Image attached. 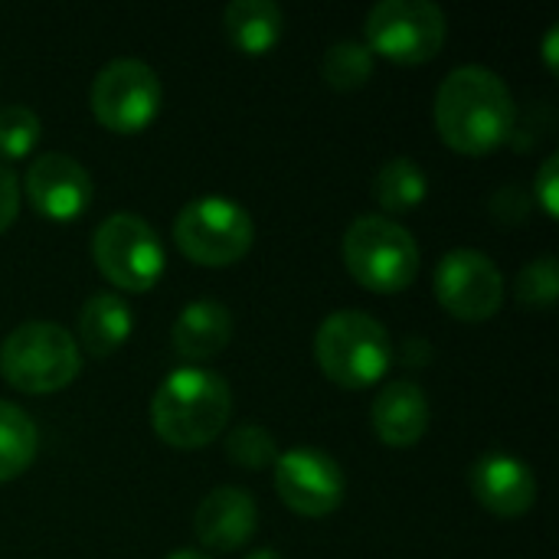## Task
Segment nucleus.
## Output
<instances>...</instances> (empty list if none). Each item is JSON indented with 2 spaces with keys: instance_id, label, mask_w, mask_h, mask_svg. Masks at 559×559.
<instances>
[{
  "instance_id": "11",
  "label": "nucleus",
  "mask_w": 559,
  "mask_h": 559,
  "mask_svg": "<svg viewBox=\"0 0 559 559\" xmlns=\"http://www.w3.org/2000/svg\"><path fill=\"white\" fill-rule=\"evenodd\" d=\"M275 491L301 518H324L341 508L347 495L344 468L321 449L298 445L275 459Z\"/></svg>"
},
{
  "instance_id": "2",
  "label": "nucleus",
  "mask_w": 559,
  "mask_h": 559,
  "mask_svg": "<svg viewBox=\"0 0 559 559\" xmlns=\"http://www.w3.org/2000/svg\"><path fill=\"white\" fill-rule=\"evenodd\" d=\"M233 413L229 383L203 367L170 370L151 400L154 432L174 449H203L210 445Z\"/></svg>"
},
{
  "instance_id": "29",
  "label": "nucleus",
  "mask_w": 559,
  "mask_h": 559,
  "mask_svg": "<svg viewBox=\"0 0 559 559\" xmlns=\"http://www.w3.org/2000/svg\"><path fill=\"white\" fill-rule=\"evenodd\" d=\"M246 559H285L278 550H272V547H262V550H252Z\"/></svg>"
},
{
  "instance_id": "26",
  "label": "nucleus",
  "mask_w": 559,
  "mask_h": 559,
  "mask_svg": "<svg viewBox=\"0 0 559 559\" xmlns=\"http://www.w3.org/2000/svg\"><path fill=\"white\" fill-rule=\"evenodd\" d=\"M20 213V177L10 164L0 160V233L16 219Z\"/></svg>"
},
{
  "instance_id": "24",
  "label": "nucleus",
  "mask_w": 559,
  "mask_h": 559,
  "mask_svg": "<svg viewBox=\"0 0 559 559\" xmlns=\"http://www.w3.org/2000/svg\"><path fill=\"white\" fill-rule=\"evenodd\" d=\"M518 301L527 305V308H537V311H547L554 308L559 295V272L557 259L554 255H540L534 262H527L518 275Z\"/></svg>"
},
{
  "instance_id": "20",
  "label": "nucleus",
  "mask_w": 559,
  "mask_h": 559,
  "mask_svg": "<svg viewBox=\"0 0 559 559\" xmlns=\"http://www.w3.org/2000/svg\"><path fill=\"white\" fill-rule=\"evenodd\" d=\"M39 449L36 423L16 406L0 400V481H10L29 468Z\"/></svg>"
},
{
  "instance_id": "4",
  "label": "nucleus",
  "mask_w": 559,
  "mask_h": 559,
  "mask_svg": "<svg viewBox=\"0 0 559 559\" xmlns=\"http://www.w3.org/2000/svg\"><path fill=\"white\" fill-rule=\"evenodd\" d=\"M82 370L79 341L56 321H23L0 344V373L20 393H56Z\"/></svg>"
},
{
  "instance_id": "1",
  "label": "nucleus",
  "mask_w": 559,
  "mask_h": 559,
  "mask_svg": "<svg viewBox=\"0 0 559 559\" xmlns=\"http://www.w3.org/2000/svg\"><path fill=\"white\" fill-rule=\"evenodd\" d=\"M518 105L508 82L478 62L452 69L436 92V128L449 147L481 157L508 141Z\"/></svg>"
},
{
  "instance_id": "17",
  "label": "nucleus",
  "mask_w": 559,
  "mask_h": 559,
  "mask_svg": "<svg viewBox=\"0 0 559 559\" xmlns=\"http://www.w3.org/2000/svg\"><path fill=\"white\" fill-rule=\"evenodd\" d=\"M134 331L131 308L115 292H95L85 298L79 311V347H85L92 357L115 354Z\"/></svg>"
},
{
  "instance_id": "18",
  "label": "nucleus",
  "mask_w": 559,
  "mask_h": 559,
  "mask_svg": "<svg viewBox=\"0 0 559 559\" xmlns=\"http://www.w3.org/2000/svg\"><path fill=\"white\" fill-rule=\"evenodd\" d=\"M223 26L236 49L262 56L278 43L285 16L275 0H233L223 13Z\"/></svg>"
},
{
  "instance_id": "22",
  "label": "nucleus",
  "mask_w": 559,
  "mask_h": 559,
  "mask_svg": "<svg viewBox=\"0 0 559 559\" xmlns=\"http://www.w3.org/2000/svg\"><path fill=\"white\" fill-rule=\"evenodd\" d=\"M226 455L239 465V468H249V472H262L269 468L275 459H278V445H275V436L255 423H242L229 432L226 439Z\"/></svg>"
},
{
  "instance_id": "15",
  "label": "nucleus",
  "mask_w": 559,
  "mask_h": 559,
  "mask_svg": "<svg viewBox=\"0 0 559 559\" xmlns=\"http://www.w3.org/2000/svg\"><path fill=\"white\" fill-rule=\"evenodd\" d=\"M373 429L383 445L390 449H409L416 445L429 429V400L419 383L396 380L386 383L373 400Z\"/></svg>"
},
{
  "instance_id": "27",
  "label": "nucleus",
  "mask_w": 559,
  "mask_h": 559,
  "mask_svg": "<svg viewBox=\"0 0 559 559\" xmlns=\"http://www.w3.org/2000/svg\"><path fill=\"white\" fill-rule=\"evenodd\" d=\"M544 56H547L550 69H557V26H550V33H547V43H544Z\"/></svg>"
},
{
  "instance_id": "13",
  "label": "nucleus",
  "mask_w": 559,
  "mask_h": 559,
  "mask_svg": "<svg viewBox=\"0 0 559 559\" xmlns=\"http://www.w3.org/2000/svg\"><path fill=\"white\" fill-rule=\"evenodd\" d=\"M472 491L498 518H521L537 504V475L508 452H488L472 465Z\"/></svg>"
},
{
  "instance_id": "21",
  "label": "nucleus",
  "mask_w": 559,
  "mask_h": 559,
  "mask_svg": "<svg viewBox=\"0 0 559 559\" xmlns=\"http://www.w3.org/2000/svg\"><path fill=\"white\" fill-rule=\"evenodd\" d=\"M321 75L334 88H360L373 75V52L367 43L337 39L321 59Z\"/></svg>"
},
{
  "instance_id": "7",
  "label": "nucleus",
  "mask_w": 559,
  "mask_h": 559,
  "mask_svg": "<svg viewBox=\"0 0 559 559\" xmlns=\"http://www.w3.org/2000/svg\"><path fill=\"white\" fill-rule=\"evenodd\" d=\"M98 272L124 292H151L164 275V242L138 213H111L92 233Z\"/></svg>"
},
{
  "instance_id": "12",
  "label": "nucleus",
  "mask_w": 559,
  "mask_h": 559,
  "mask_svg": "<svg viewBox=\"0 0 559 559\" xmlns=\"http://www.w3.org/2000/svg\"><path fill=\"white\" fill-rule=\"evenodd\" d=\"M23 193L49 219H75L92 203L88 170L62 151H46L29 160L23 177Z\"/></svg>"
},
{
  "instance_id": "8",
  "label": "nucleus",
  "mask_w": 559,
  "mask_h": 559,
  "mask_svg": "<svg viewBox=\"0 0 559 559\" xmlns=\"http://www.w3.org/2000/svg\"><path fill=\"white\" fill-rule=\"evenodd\" d=\"M364 33L370 52L416 66L439 56L449 36V20L432 0H380L370 7Z\"/></svg>"
},
{
  "instance_id": "3",
  "label": "nucleus",
  "mask_w": 559,
  "mask_h": 559,
  "mask_svg": "<svg viewBox=\"0 0 559 559\" xmlns=\"http://www.w3.org/2000/svg\"><path fill=\"white\" fill-rule=\"evenodd\" d=\"M314 357L324 377L337 386L364 390L373 386L393 364L390 331L360 308L334 311L314 334Z\"/></svg>"
},
{
  "instance_id": "9",
  "label": "nucleus",
  "mask_w": 559,
  "mask_h": 559,
  "mask_svg": "<svg viewBox=\"0 0 559 559\" xmlns=\"http://www.w3.org/2000/svg\"><path fill=\"white\" fill-rule=\"evenodd\" d=\"M164 102V85L157 72L134 56H118L105 62L88 88V105L95 118L118 134H134L147 128Z\"/></svg>"
},
{
  "instance_id": "19",
  "label": "nucleus",
  "mask_w": 559,
  "mask_h": 559,
  "mask_svg": "<svg viewBox=\"0 0 559 559\" xmlns=\"http://www.w3.org/2000/svg\"><path fill=\"white\" fill-rule=\"evenodd\" d=\"M429 193V177L413 157H390L373 177V197L386 213H409Z\"/></svg>"
},
{
  "instance_id": "23",
  "label": "nucleus",
  "mask_w": 559,
  "mask_h": 559,
  "mask_svg": "<svg viewBox=\"0 0 559 559\" xmlns=\"http://www.w3.org/2000/svg\"><path fill=\"white\" fill-rule=\"evenodd\" d=\"M39 141V115L29 105H0V157H26Z\"/></svg>"
},
{
  "instance_id": "28",
  "label": "nucleus",
  "mask_w": 559,
  "mask_h": 559,
  "mask_svg": "<svg viewBox=\"0 0 559 559\" xmlns=\"http://www.w3.org/2000/svg\"><path fill=\"white\" fill-rule=\"evenodd\" d=\"M167 559H210L206 554H200V550H190V547H180V550H174Z\"/></svg>"
},
{
  "instance_id": "25",
  "label": "nucleus",
  "mask_w": 559,
  "mask_h": 559,
  "mask_svg": "<svg viewBox=\"0 0 559 559\" xmlns=\"http://www.w3.org/2000/svg\"><path fill=\"white\" fill-rule=\"evenodd\" d=\"M557 187H559V157L550 154L540 170H537V180H534V193L540 200V206L547 210V216H557L559 200H557Z\"/></svg>"
},
{
  "instance_id": "14",
  "label": "nucleus",
  "mask_w": 559,
  "mask_h": 559,
  "mask_svg": "<svg viewBox=\"0 0 559 559\" xmlns=\"http://www.w3.org/2000/svg\"><path fill=\"white\" fill-rule=\"evenodd\" d=\"M255 527H259V508L252 495L233 485L213 488L193 511V531L206 550L233 554L252 540Z\"/></svg>"
},
{
  "instance_id": "5",
  "label": "nucleus",
  "mask_w": 559,
  "mask_h": 559,
  "mask_svg": "<svg viewBox=\"0 0 559 559\" xmlns=\"http://www.w3.org/2000/svg\"><path fill=\"white\" fill-rule=\"evenodd\" d=\"M344 265L370 292L393 295L419 275V242L413 233L380 213L357 216L344 233Z\"/></svg>"
},
{
  "instance_id": "6",
  "label": "nucleus",
  "mask_w": 559,
  "mask_h": 559,
  "mask_svg": "<svg viewBox=\"0 0 559 559\" xmlns=\"http://www.w3.org/2000/svg\"><path fill=\"white\" fill-rule=\"evenodd\" d=\"M252 239L255 223L249 210L219 193L190 200L174 219V242L200 265H233L252 249Z\"/></svg>"
},
{
  "instance_id": "16",
  "label": "nucleus",
  "mask_w": 559,
  "mask_h": 559,
  "mask_svg": "<svg viewBox=\"0 0 559 559\" xmlns=\"http://www.w3.org/2000/svg\"><path fill=\"white\" fill-rule=\"evenodd\" d=\"M233 337V314L226 305L213 298H200L183 305L170 328V344L187 360H210L219 350H226Z\"/></svg>"
},
{
  "instance_id": "10",
  "label": "nucleus",
  "mask_w": 559,
  "mask_h": 559,
  "mask_svg": "<svg viewBox=\"0 0 559 559\" xmlns=\"http://www.w3.org/2000/svg\"><path fill=\"white\" fill-rule=\"evenodd\" d=\"M432 288L442 308L462 321H488L504 305V275L481 249H452L436 262Z\"/></svg>"
}]
</instances>
